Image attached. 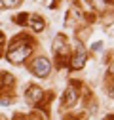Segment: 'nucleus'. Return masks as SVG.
Returning <instances> with one entry per match:
<instances>
[{
  "label": "nucleus",
  "instance_id": "nucleus-5",
  "mask_svg": "<svg viewBox=\"0 0 114 120\" xmlns=\"http://www.w3.org/2000/svg\"><path fill=\"white\" fill-rule=\"evenodd\" d=\"M84 63H86V52H84V48L80 46L78 52H76V55H74V59H72V69H82Z\"/></svg>",
  "mask_w": 114,
  "mask_h": 120
},
{
  "label": "nucleus",
  "instance_id": "nucleus-9",
  "mask_svg": "<svg viewBox=\"0 0 114 120\" xmlns=\"http://www.w3.org/2000/svg\"><path fill=\"white\" fill-rule=\"evenodd\" d=\"M0 4H4L6 8H15L21 4V0H0Z\"/></svg>",
  "mask_w": 114,
  "mask_h": 120
},
{
  "label": "nucleus",
  "instance_id": "nucleus-10",
  "mask_svg": "<svg viewBox=\"0 0 114 120\" xmlns=\"http://www.w3.org/2000/svg\"><path fill=\"white\" fill-rule=\"evenodd\" d=\"M4 40H6V38H4V34L0 33V46H2V44H4Z\"/></svg>",
  "mask_w": 114,
  "mask_h": 120
},
{
  "label": "nucleus",
  "instance_id": "nucleus-3",
  "mask_svg": "<svg viewBox=\"0 0 114 120\" xmlns=\"http://www.w3.org/2000/svg\"><path fill=\"white\" fill-rule=\"evenodd\" d=\"M53 50L57 53H61V55H68V46H67V42L63 36H57L55 42H53Z\"/></svg>",
  "mask_w": 114,
  "mask_h": 120
},
{
  "label": "nucleus",
  "instance_id": "nucleus-4",
  "mask_svg": "<svg viewBox=\"0 0 114 120\" xmlns=\"http://www.w3.org/2000/svg\"><path fill=\"white\" fill-rule=\"evenodd\" d=\"M42 99V90L32 86V88H28V92H27V101L28 103H38Z\"/></svg>",
  "mask_w": 114,
  "mask_h": 120
},
{
  "label": "nucleus",
  "instance_id": "nucleus-1",
  "mask_svg": "<svg viewBox=\"0 0 114 120\" xmlns=\"http://www.w3.org/2000/svg\"><path fill=\"white\" fill-rule=\"evenodd\" d=\"M31 52H32V48L28 46V44H25V46H23V44H19V46H17V44H13L11 50H10V53H8V59H10L11 63H21L25 57L31 55Z\"/></svg>",
  "mask_w": 114,
  "mask_h": 120
},
{
  "label": "nucleus",
  "instance_id": "nucleus-6",
  "mask_svg": "<svg viewBox=\"0 0 114 120\" xmlns=\"http://www.w3.org/2000/svg\"><path fill=\"white\" fill-rule=\"evenodd\" d=\"M76 99H78V90H76V88H68L67 92H65L63 103H65V105H74Z\"/></svg>",
  "mask_w": 114,
  "mask_h": 120
},
{
  "label": "nucleus",
  "instance_id": "nucleus-8",
  "mask_svg": "<svg viewBox=\"0 0 114 120\" xmlns=\"http://www.w3.org/2000/svg\"><path fill=\"white\" fill-rule=\"evenodd\" d=\"M112 4V0H93V6L99 10V11H103L107 6H110Z\"/></svg>",
  "mask_w": 114,
  "mask_h": 120
},
{
  "label": "nucleus",
  "instance_id": "nucleus-12",
  "mask_svg": "<svg viewBox=\"0 0 114 120\" xmlns=\"http://www.w3.org/2000/svg\"><path fill=\"white\" fill-rule=\"evenodd\" d=\"M112 95H114V92H112Z\"/></svg>",
  "mask_w": 114,
  "mask_h": 120
},
{
  "label": "nucleus",
  "instance_id": "nucleus-11",
  "mask_svg": "<svg viewBox=\"0 0 114 120\" xmlns=\"http://www.w3.org/2000/svg\"><path fill=\"white\" fill-rule=\"evenodd\" d=\"M110 71H112V74H114V63H112V67H110Z\"/></svg>",
  "mask_w": 114,
  "mask_h": 120
},
{
  "label": "nucleus",
  "instance_id": "nucleus-2",
  "mask_svg": "<svg viewBox=\"0 0 114 120\" xmlns=\"http://www.w3.org/2000/svg\"><path fill=\"white\" fill-rule=\"evenodd\" d=\"M32 69H34V74H38V76H46V74L50 72V69H51V65H50V61L46 57H38L34 61V65H32Z\"/></svg>",
  "mask_w": 114,
  "mask_h": 120
},
{
  "label": "nucleus",
  "instance_id": "nucleus-7",
  "mask_svg": "<svg viewBox=\"0 0 114 120\" xmlns=\"http://www.w3.org/2000/svg\"><path fill=\"white\" fill-rule=\"evenodd\" d=\"M31 27L34 29V31H42V29H44V21H42L38 15H31Z\"/></svg>",
  "mask_w": 114,
  "mask_h": 120
}]
</instances>
